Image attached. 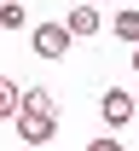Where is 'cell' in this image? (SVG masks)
<instances>
[{
    "instance_id": "obj_6",
    "label": "cell",
    "mask_w": 139,
    "mask_h": 151,
    "mask_svg": "<svg viewBox=\"0 0 139 151\" xmlns=\"http://www.w3.org/2000/svg\"><path fill=\"white\" fill-rule=\"evenodd\" d=\"M104 29H116V41L139 47V12H133V6H128V12H116V23H104Z\"/></svg>"
},
{
    "instance_id": "obj_2",
    "label": "cell",
    "mask_w": 139,
    "mask_h": 151,
    "mask_svg": "<svg viewBox=\"0 0 139 151\" xmlns=\"http://www.w3.org/2000/svg\"><path fill=\"white\" fill-rule=\"evenodd\" d=\"M99 116L110 122V128H122V122H133V116H139V99H133V93H122V87H110V93L99 99Z\"/></svg>"
},
{
    "instance_id": "obj_4",
    "label": "cell",
    "mask_w": 139,
    "mask_h": 151,
    "mask_svg": "<svg viewBox=\"0 0 139 151\" xmlns=\"http://www.w3.org/2000/svg\"><path fill=\"white\" fill-rule=\"evenodd\" d=\"M64 29H70V41H87V35H99V29H104V18H99L93 0H81V6H70V23H64Z\"/></svg>"
},
{
    "instance_id": "obj_8",
    "label": "cell",
    "mask_w": 139,
    "mask_h": 151,
    "mask_svg": "<svg viewBox=\"0 0 139 151\" xmlns=\"http://www.w3.org/2000/svg\"><path fill=\"white\" fill-rule=\"evenodd\" d=\"M0 29H23V0H0Z\"/></svg>"
},
{
    "instance_id": "obj_7",
    "label": "cell",
    "mask_w": 139,
    "mask_h": 151,
    "mask_svg": "<svg viewBox=\"0 0 139 151\" xmlns=\"http://www.w3.org/2000/svg\"><path fill=\"white\" fill-rule=\"evenodd\" d=\"M18 105H23L18 81H12V76H0V116H18Z\"/></svg>"
},
{
    "instance_id": "obj_5",
    "label": "cell",
    "mask_w": 139,
    "mask_h": 151,
    "mask_svg": "<svg viewBox=\"0 0 139 151\" xmlns=\"http://www.w3.org/2000/svg\"><path fill=\"white\" fill-rule=\"evenodd\" d=\"M18 111H41V116H58V99H52V87H23V105Z\"/></svg>"
},
{
    "instance_id": "obj_3",
    "label": "cell",
    "mask_w": 139,
    "mask_h": 151,
    "mask_svg": "<svg viewBox=\"0 0 139 151\" xmlns=\"http://www.w3.org/2000/svg\"><path fill=\"white\" fill-rule=\"evenodd\" d=\"M29 41H35L41 58H64V52H70V29H64V23H35Z\"/></svg>"
},
{
    "instance_id": "obj_9",
    "label": "cell",
    "mask_w": 139,
    "mask_h": 151,
    "mask_svg": "<svg viewBox=\"0 0 139 151\" xmlns=\"http://www.w3.org/2000/svg\"><path fill=\"white\" fill-rule=\"evenodd\" d=\"M87 151H122V139H116V134H104V139H93Z\"/></svg>"
},
{
    "instance_id": "obj_10",
    "label": "cell",
    "mask_w": 139,
    "mask_h": 151,
    "mask_svg": "<svg viewBox=\"0 0 139 151\" xmlns=\"http://www.w3.org/2000/svg\"><path fill=\"white\" fill-rule=\"evenodd\" d=\"M133 70H139V47H133Z\"/></svg>"
},
{
    "instance_id": "obj_1",
    "label": "cell",
    "mask_w": 139,
    "mask_h": 151,
    "mask_svg": "<svg viewBox=\"0 0 139 151\" xmlns=\"http://www.w3.org/2000/svg\"><path fill=\"white\" fill-rule=\"evenodd\" d=\"M12 122H18V139H23V145H46V139L58 134V116H41V111H18Z\"/></svg>"
}]
</instances>
